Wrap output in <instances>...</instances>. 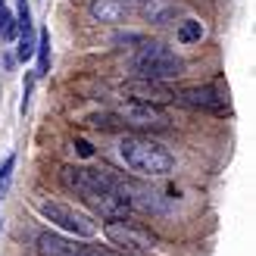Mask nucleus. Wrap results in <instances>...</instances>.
<instances>
[{
	"mask_svg": "<svg viewBox=\"0 0 256 256\" xmlns=\"http://www.w3.org/2000/svg\"><path fill=\"white\" fill-rule=\"evenodd\" d=\"M203 34H206V32H203V25L197 19H184L182 25H178V32H175L178 44H200Z\"/></svg>",
	"mask_w": 256,
	"mask_h": 256,
	"instance_id": "obj_12",
	"label": "nucleus"
},
{
	"mask_svg": "<svg viewBox=\"0 0 256 256\" xmlns=\"http://www.w3.org/2000/svg\"><path fill=\"white\" fill-rule=\"evenodd\" d=\"M38 212H41L47 222H54L56 228H62V232H69V234H75V238H94V234H97V225H94L91 216L78 212L75 206H69V203L41 200V203H38Z\"/></svg>",
	"mask_w": 256,
	"mask_h": 256,
	"instance_id": "obj_5",
	"label": "nucleus"
},
{
	"mask_svg": "<svg viewBox=\"0 0 256 256\" xmlns=\"http://www.w3.org/2000/svg\"><path fill=\"white\" fill-rule=\"evenodd\" d=\"M75 147H78V153H82V156H91V153H94V147L88 144V140H75Z\"/></svg>",
	"mask_w": 256,
	"mask_h": 256,
	"instance_id": "obj_15",
	"label": "nucleus"
},
{
	"mask_svg": "<svg viewBox=\"0 0 256 256\" xmlns=\"http://www.w3.org/2000/svg\"><path fill=\"white\" fill-rule=\"evenodd\" d=\"M116 116L125 125L144 128V132H162V128H169V122H172L169 112H166V106H160V104H138V100H125Z\"/></svg>",
	"mask_w": 256,
	"mask_h": 256,
	"instance_id": "obj_7",
	"label": "nucleus"
},
{
	"mask_svg": "<svg viewBox=\"0 0 256 256\" xmlns=\"http://www.w3.org/2000/svg\"><path fill=\"white\" fill-rule=\"evenodd\" d=\"M119 156L132 172L147 175V178H162L175 169V156L162 144L140 134H128L119 140Z\"/></svg>",
	"mask_w": 256,
	"mask_h": 256,
	"instance_id": "obj_2",
	"label": "nucleus"
},
{
	"mask_svg": "<svg viewBox=\"0 0 256 256\" xmlns=\"http://www.w3.org/2000/svg\"><path fill=\"white\" fill-rule=\"evenodd\" d=\"M119 94L125 100H138V104H172L175 100V91L169 88V82H156V78H128L122 88H119Z\"/></svg>",
	"mask_w": 256,
	"mask_h": 256,
	"instance_id": "obj_8",
	"label": "nucleus"
},
{
	"mask_svg": "<svg viewBox=\"0 0 256 256\" xmlns=\"http://www.w3.org/2000/svg\"><path fill=\"white\" fill-rule=\"evenodd\" d=\"M175 100L182 106L203 110V112H212V116H228V112H232L228 94L219 84H188L182 91H175Z\"/></svg>",
	"mask_w": 256,
	"mask_h": 256,
	"instance_id": "obj_6",
	"label": "nucleus"
},
{
	"mask_svg": "<svg viewBox=\"0 0 256 256\" xmlns=\"http://www.w3.org/2000/svg\"><path fill=\"white\" fill-rule=\"evenodd\" d=\"M184 69L182 56L172 47H166L160 41H147L138 47V54L132 56V72L138 78H156V82H172Z\"/></svg>",
	"mask_w": 256,
	"mask_h": 256,
	"instance_id": "obj_3",
	"label": "nucleus"
},
{
	"mask_svg": "<svg viewBox=\"0 0 256 256\" xmlns=\"http://www.w3.org/2000/svg\"><path fill=\"white\" fill-rule=\"evenodd\" d=\"M12 169H16V156H10L4 160V166H0V197H6V190H10V182H12Z\"/></svg>",
	"mask_w": 256,
	"mask_h": 256,
	"instance_id": "obj_13",
	"label": "nucleus"
},
{
	"mask_svg": "<svg viewBox=\"0 0 256 256\" xmlns=\"http://www.w3.org/2000/svg\"><path fill=\"white\" fill-rule=\"evenodd\" d=\"M0 4H6V0H0Z\"/></svg>",
	"mask_w": 256,
	"mask_h": 256,
	"instance_id": "obj_18",
	"label": "nucleus"
},
{
	"mask_svg": "<svg viewBox=\"0 0 256 256\" xmlns=\"http://www.w3.org/2000/svg\"><path fill=\"white\" fill-rule=\"evenodd\" d=\"M34 54H38V72L34 75H47L50 72V32L47 28H41V34H38Z\"/></svg>",
	"mask_w": 256,
	"mask_h": 256,
	"instance_id": "obj_11",
	"label": "nucleus"
},
{
	"mask_svg": "<svg viewBox=\"0 0 256 256\" xmlns=\"http://www.w3.org/2000/svg\"><path fill=\"white\" fill-rule=\"evenodd\" d=\"M128 16L125 0H91V19L94 22H122Z\"/></svg>",
	"mask_w": 256,
	"mask_h": 256,
	"instance_id": "obj_10",
	"label": "nucleus"
},
{
	"mask_svg": "<svg viewBox=\"0 0 256 256\" xmlns=\"http://www.w3.org/2000/svg\"><path fill=\"white\" fill-rule=\"evenodd\" d=\"M0 38H16V19H12V12L0 4Z\"/></svg>",
	"mask_w": 256,
	"mask_h": 256,
	"instance_id": "obj_14",
	"label": "nucleus"
},
{
	"mask_svg": "<svg viewBox=\"0 0 256 256\" xmlns=\"http://www.w3.org/2000/svg\"><path fill=\"white\" fill-rule=\"evenodd\" d=\"M138 4H147V0H138Z\"/></svg>",
	"mask_w": 256,
	"mask_h": 256,
	"instance_id": "obj_17",
	"label": "nucleus"
},
{
	"mask_svg": "<svg viewBox=\"0 0 256 256\" xmlns=\"http://www.w3.org/2000/svg\"><path fill=\"white\" fill-rule=\"evenodd\" d=\"M38 256H91V247L69 240L62 234H54V232H44L38 234Z\"/></svg>",
	"mask_w": 256,
	"mask_h": 256,
	"instance_id": "obj_9",
	"label": "nucleus"
},
{
	"mask_svg": "<svg viewBox=\"0 0 256 256\" xmlns=\"http://www.w3.org/2000/svg\"><path fill=\"white\" fill-rule=\"evenodd\" d=\"M94 256H134V253H110V250H94Z\"/></svg>",
	"mask_w": 256,
	"mask_h": 256,
	"instance_id": "obj_16",
	"label": "nucleus"
},
{
	"mask_svg": "<svg viewBox=\"0 0 256 256\" xmlns=\"http://www.w3.org/2000/svg\"><path fill=\"white\" fill-rule=\"evenodd\" d=\"M104 234L112 247H119V253H134V256H150L156 247V238H153L147 228H140L128 219H106L104 222Z\"/></svg>",
	"mask_w": 256,
	"mask_h": 256,
	"instance_id": "obj_4",
	"label": "nucleus"
},
{
	"mask_svg": "<svg viewBox=\"0 0 256 256\" xmlns=\"http://www.w3.org/2000/svg\"><path fill=\"white\" fill-rule=\"evenodd\" d=\"M60 178L66 190L82 197L91 210L106 219H128V203L119 197V175L112 169H88V166H62Z\"/></svg>",
	"mask_w": 256,
	"mask_h": 256,
	"instance_id": "obj_1",
	"label": "nucleus"
}]
</instances>
